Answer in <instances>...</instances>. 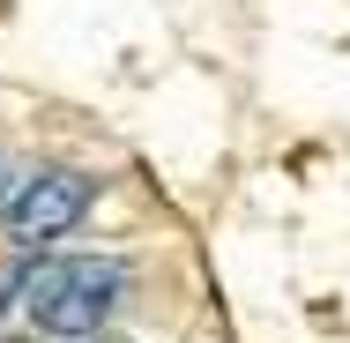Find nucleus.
Wrapping results in <instances>:
<instances>
[{
    "label": "nucleus",
    "instance_id": "obj_3",
    "mask_svg": "<svg viewBox=\"0 0 350 343\" xmlns=\"http://www.w3.org/2000/svg\"><path fill=\"white\" fill-rule=\"evenodd\" d=\"M23 291H30V254H8V262H0V321H8V306H15Z\"/></svg>",
    "mask_w": 350,
    "mask_h": 343
},
{
    "label": "nucleus",
    "instance_id": "obj_1",
    "mask_svg": "<svg viewBox=\"0 0 350 343\" xmlns=\"http://www.w3.org/2000/svg\"><path fill=\"white\" fill-rule=\"evenodd\" d=\"M127 283L135 276H127V262H112V254H68V262H38L30 269L23 306H30V321L45 336L82 343V336H105V321L120 314Z\"/></svg>",
    "mask_w": 350,
    "mask_h": 343
},
{
    "label": "nucleus",
    "instance_id": "obj_2",
    "mask_svg": "<svg viewBox=\"0 0 350 343\" xmlns=\"http://www.w3.org/2000/svg\"><path fill=\"white\" fill-rule=\"evenodd\" d=\"M90 202H97V179H90V172H75V164H45V172H30V179L15 187L0 231H8L15 254H45L53 239H68L75 224L90 216Z\"/></svg>",
    "mask_w": 350,
    "mask_h": 343
},
{
    "label": "nucleus",
    "instance_id": "obj_4",
    "mask_svg": "<svg viewBox=\"0 0 350 343\" xmlns=\"http://www.w3.org/2000/svg\"><path fill=\"white\" fill-rule=\"evenodd\" d=\"M23 179H30V172H23L15 157H0V216H8V202H15V187H23Z\"/></svg>",
    "mask_w": 350,
    "mask_h": 343
},
{
    "label": "nucleus",
    "instance_id": "obj_5",
    "mask_svg": "<svg viewBox=\"0 0 350 343\" xmlns=\"http://www.w3.org/2000/svg\"><path fill=\"white\" fill-rule=\"evenodd\" d=\"M82 343H127V336H82Z\"/></svg>",
    "mask_w": 350,
    "mask_h": 343
}]
</instances>
